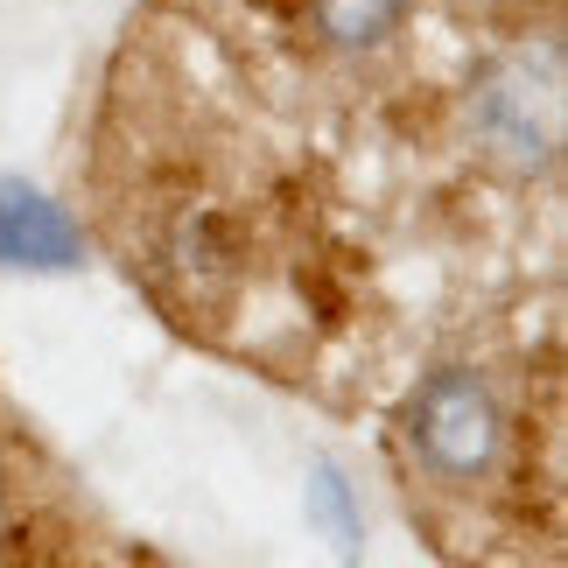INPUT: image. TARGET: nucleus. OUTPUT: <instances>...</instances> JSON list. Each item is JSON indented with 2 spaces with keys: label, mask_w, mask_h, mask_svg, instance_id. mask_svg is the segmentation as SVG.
<instances>
[{
  "label": "nucleus",
  "mask_w": 568,
  "mask_h": 568,
  "mask_svg": "<svg viewBox=\"0 0 568 568\" xmlns=\"http://www.w3.org/2000/svg\"><path fill=\"white\" fill-rule=\"evenodd\" d=\"M513 435L506 393L477 365H435L400 407V449L407 464L443 491H477L498 470Z\"/></svg>",
  "instance_id": "f257e3e1"
},
{
  "label": "nucleus",
  "mask_w": 568,
  "mask_h": 568,
  "mask_svg": "<svg viewBox=\"0 0 568 568\" xmlns=\"http://www.w3.org/2000/svg\"><path fill=\"white\" fill-rule=\"evenodd\" d=\"M414 14V0H310V21L316 36L344 57H365V50H386L400 36V21Z\"/></svg>",
  "instance_id": "f03ea898"
}]
</instances>
